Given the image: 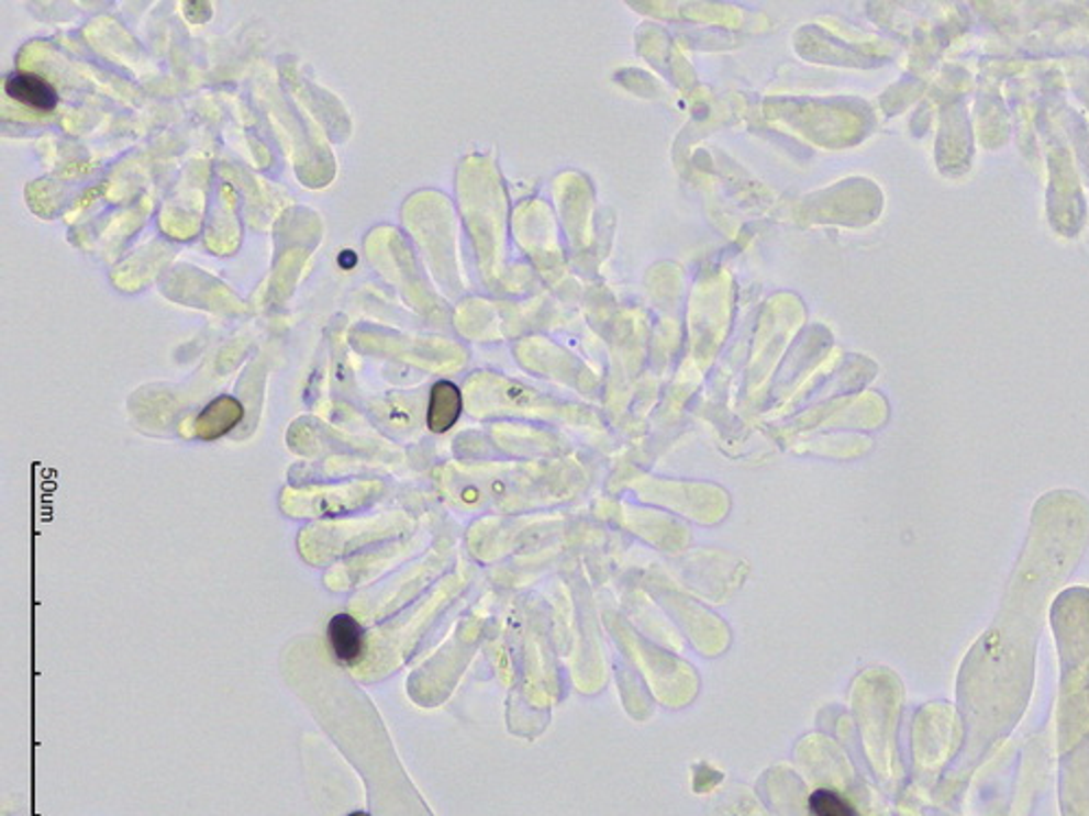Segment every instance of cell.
I'll return each mask as SVG.
<instances>
[{
  "mask_svg": "<svg viewBox=\"0 0 1089 816\" xmlns=\"http://www.w3.org/2000/svg\"><path fill=\"white\" fill-rule=\"evenodd\" d=\"M809 811L813 816H858L842 795L829 789H820L811 795Z\"/></svg>",
  "mask_w": 1089,
  "mask_h": 816,
  "instance_id": "obj_5",
  "label": "cell"
},
{
  "mask_svg": "<svg viewBox=\"0 0 1089 816\" xmlns=\"http://www.w3.org/2000/svg\"><path fill=\"white\" fill-rule=\"evenodd\" d=\"M349 816H370V815H366V813H354V815H349Z\"/></svg>",
  "mask_w": 1089,
  "mask_h": 816,
  "instance_id": "obj_7",
  "label": "cell"
},
{
  "mask_svg": "<svg viewBox=\"0 0 1089 816\" xmlns=\"http://www.w3.org/2000/svg\"><path fill=\"white\" fill-rule=\"evenodd\" d=\"M356 259H358V257H356V253H354V250H343V253H341V257H338V261H341V266H343V268H354V266H356Z\"/></svg>",
  "mask_w": 1089,
  "mask_h": 816,
  "instance_id": "obj_6",
  "label": "cell"
},
{
  "mask_svg": "<svg viewBox=\"0 0 1089 816\" xmlns=\"http://www.w3.org/2000/svg\"><path fill=\"white\" fill-rule=\"evenodd\" d=\"M327 636L334 656L343 664L354 667L363 660L364 631L352 614H336L327 625Z\"/></svg>",
  "mask_w": 1089,
  "mask_h": 816,
  "instance_id": "obj_4",
  "label": "cell"
},
{
  "mask_svg": "<svg viewBox=\"0 0 1089 816\" xmlns=\"http://www.w3.org/2000/svg\"><path fill=\"white\" fill-rule=\"evenodd\" d=\"M463 414V392L452 381H436L430 392L427 427L434 434L449 432Z\"/></svg>",
  "mask_w": 1089,
  "mask_h": 816,
  "instance_id": "obj_3",
  "label": "cell"
},
{
  "mask_svg": "<svg viewBox=\"0 0 1089 816\" xmlns=\"http://www.w3.org/2000/svg\"><path fill=\"white\" fill-rule=\"evenodd\" d=\"M243 403L234 396L214 399L195 421V434L201 440H216L230 434L243 421Z\"/></svg>",
  "mask_w": 1089,
  "mask_h": 816,
  "instance_id": "obj_1",
  "label": "cell"
},
{
  "mask_svg": "<svg viewBox=\"0 0 1089 816\" xmlns=\"http://www.w3.org/2000/svg\"><path fill=\"white\" fill-rule=\"evenodd\" d=\"M4 92L15 103H22L37 112H53L59 103L57 90L46 79L31 72L9 75L4 81Z\"/></svg>",
  "mask_w": 1089,
  "mask_h": 816,
  "instance_id": "obj_2",
  "label": "cell"
}]
</instances>
